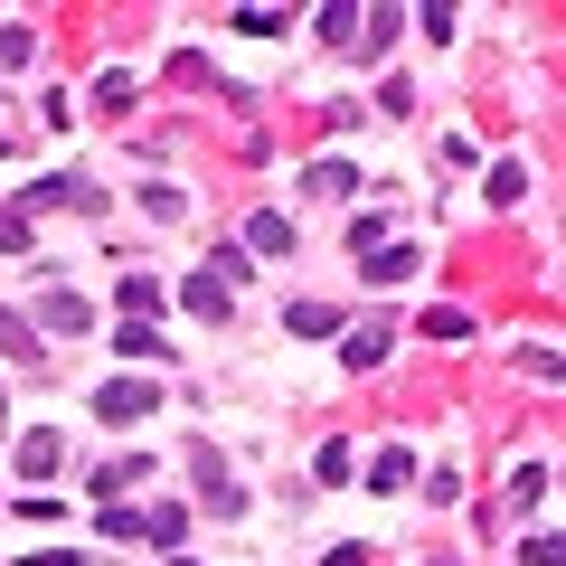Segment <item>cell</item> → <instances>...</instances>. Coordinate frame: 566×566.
Here are the masks:
<instances>
[{
	"instance_id": "cell-1",
	"label": "cell",
	"mask_w": 566,
	"mask_h": 566,
	"mask_svg": "<svg viewBox=\"0 0 566 566\" xmlns=\"http://www.w3.org/2000/svg\"><path fill=\"white\" fill-rule=\"evenodd\" d=\"M349 245H359V274H368V283H406V274L424 264V245H397V237H378V227H359Z\"/></svg>"
},
{
	"instance_id": "cell-2",
	"label": "cell",
	"mask_w": 566,
	"mask_h": 566,
	"mask_svg": "<svg viewBox=\"0 0 566 566\" xmlns=\"http://www.w3.org/2000/svg\"><path fill=\"white\" fill-rule=\"evenodd\" d=\"M151 406H161V397H151L142 378H104V387H95V416H104V424H142Z\"/></svg>"
},
{
	"instance_id": "cell-3",
	"label": "cell",
	"mask_w": 566,
	"mask_h": 566,
	"mask_svg": "<svg viewBox=\"0 0 566 566\" xmlns=\"http://www.w3.org/2000/svg\"><path fill=\"white\" fill-rule=\"evenodd\" d=\"M142 472H151V463H142V453H114V463H95V472H85V491H95V501H104V510H114V501H123V491H133V482H142Z\"/></svg>"
},
{
	"instance_id": "cell-4",
	"label": "cell",
	"mask_w": 566,
	"mask_h": 566,
	"mask_svg": "<svg viewBox=\"0 0 566 566\" xmlns=\"http://www.w3.org/2000/svg\"><path fill=\"white\" fill-rule=\"evenodd\" d=\"M245 255H293V218L283 208H255L245 218Z\"/></svg>"
},
{
	"instance_id": "cell-5",
	"label": "cell",
	"mask_w": 566,
	"mask_h": 566,
	"mask_svg": "<svg viewBox=\"0 0 566 566\" xmlns=\"http://www.w3.org/2000/svg\"><path fill=\"white\" fill-rule=\"evenodd\" d=\"M39 349H48V340L20 322V312H0V359H10V368H39Z\"/></svg>"
},
{
	"instance_id": "cell-6",
	"label": "cell",
	"mask_w": 566,
	"mask_h": 566,
	"mask_svg": "<svg viewBox=\"0 0 566 566\" xmlns=\"http://www.w3.org/2000/svg\"><path fill=\"white\" fill-rule=\"evenodd\" d=\"M387 340H397V331H387V312H378V331H349V340H340V368H378Z\"/></svg>"
},
{
	"instance_id": "cell-7",
	"label": "cell",
	"mask_w": 566,
	"mask_h": 566,
	"mask_svg": "<svg viewBox=\"0 0 566 566\" xmlns=\"http://www.w3.org/2000/svg\"><path fill=\"white\" fill-rule=\"evenodd\" d=\"M180 303L199 312V322H227V303H237V283H218V274H199V283H189V293H180Z\"/></svg>"
},
{
	"instance_id": "cell-8",
	"label": "cell",
	"mask_w": 566,
	"mask_h": 566,
	"mask_svg": "<svg viewBox=\"0 0 566 566\" xmlns=\"http://www.w3.org/2000/svg\"><path fill=\"white\" fill-rule=\"evenodd\" d=\"M283 322H293V340H340V312L331 303H293Z\"/></svg>"
},
{
	"instance_id": "cell-9",
	"label": "cell",
	"mask_w": 566,
	"mask_h": 566,
	"mask_svg": "<svg viewBox=\"0 0 566 566\" xmlns=\"http://www.w3.org/2000/svg\"><path fill=\"white\" fill-rule=\"evenodd\" d=\"M416 331H424V340H472V312L463 303H434V312H416Z\"/></svg>"
},
{
	"instance_id": "cell-10",
	"label": "cell",
	"mask_w": 566,
	"mask_h": 566,
	"mask_svg": "<svg viewBox=\"0 0 566 566\" xmlns=\"http://www.w3.org/2000/svg\"><path fill=\"white\" fill-rule=\"evenodd\" d=\"M349 189H359V170H349L340 151H331V161H312V199H349Z\"/></svg>"
},
{
	"instance_id": "cell-11",
	"label": "cell",
	"mask_w": 566,
	"mask_h": 566,
	"mask_svg": "<svg viewBox=\"0 0 566 566\" xmlns=\"http://www.w3.org/2000/svg\"><path fill=\"white\" fill-rule=\"evenodd\" d=\"M528 199V161H491V208H520Z\"/></svg>"
},
{
	"instance_id": "cell-12",
	"label": "cell",
	"mask_w": 566,
	"mask_h": 566,
	"mask_svg": "<svg viewBox=\"0 0 566 566\" xmlns=\"http://www.w3.org/2000/svg\"><path fill=\"white\" fill-rule=\"evenodd\" d=\"M312 20H322V39H331V48H349V39H359V20H368V10H349V0H331V10H312Z\"/></svg>"
},
{
	"instance_id": "cell-13",
	"label": "cell",
	"mask_w": 566,
	"mask_h": 566,
	"mask_svg": "<svg viewBox=\"0 0 566 566\" xmlns=\"http://www.w3.org/2000/svg\"><path fill=\"white\" fill-rule=\"evenodd\" d=\"M39 322H48V331H57V340H66V331H85V322H95V312H85L76 293H48V312H39Z\"/></svg>"
},
{
	"instance_id": "cell-14",
	"label": "cell",
	"mask_w": 566,
	"mask_h": 566,
	"mask_svg": "<svg viewBox=\"0 0 566 566\" xmlns=\"http://www.w3.org/2000/svg\"><path fill=\"white\" fill-rule=\"evenodd\" d=\"M312 482H322V491H340V482H359V472H349V444H322V453H312Z\"/></svg>"
},
{
	"instance_id": "cell-15",
	"label": "cell",
	"mask_w": 566,
	"mask_h": 566,
	"mask_svg": "<svg viewBox=\"0 0 566 566\" xmlns=\"http://www.w3.org/2000/svg\"><path fill=\"white\" fill-rule=\"evenodd\" d=\"M406 472H416V453H406V444H378V472H368V482H378V491H406Z\"/></svg>"
},
{
	"instance_id": "cell-16",
	"label": "cell",
	"mask_w": 566,
	"mask_h": 566,
	"mask_svg": "<svg viewBox=\"0 0 566 566\" xmlns=\"http://www.w3.org/2000/svg\"><path fill=\"white\" fill-rule=\"evenodd\" d=\"M57 453H66L57 434H20V472H57Z\"/></svg>"
},
{
	"instance_id": "cell-17",
	"label": "cell",
	"mask_w": 566,
	"mask_h": 566,
	"mask_svg": "<svg viewBox=\"0 0 566 566\" xmlns=\"http://www.w3.org/2000/svg\"><path fill=\"white\" fill-rule=\"evenodd\" d=\"M180 528H189V510H170V501H161V510H142V538H161V547H170Z\"/></svg>"
},
{
	"instance_id": "cell-18",
	"label": "cell",
	"mask_w": 566,
	"mask_h": 566,
	"mask_svg": "<svg viewBox=\"0 0 566 566\" xmlns=\"http://www.w3.org/2000/svg\"><path fill=\"white\" fill-rule=\"evenodd\" d=\"M123 312H161V283H151V274H123Z\"/></svg>"
},
{
	"instance_id": "cell-19",
	"label": "cell",
	"mask_w": 566,
	"mask_h": 566,
	"mask_svg": "<svg viewBox=\"0 0 566 566\" xmlns=\"http://www.w3.org/2000/svg\"><path fill=\"white\" fill-rule=\"evenodd\" d=\"M114 349H123V359H151L161 340H151V322H123V331H114Z\"/></svg>"
},
{
	"instance_id": "cell-20",
	"label": "cell",
	"mask_w": 566,
	"mask_h": 566,
	"mask_svg": "<svg viewBox=\"0 0 566 566\" xmlns=\"http://www.w3.org/2000/svg\"><path fill=\"white\" fill-rule=\"evenodd\" d=\"M538 491H547V463H520V472H510V501H520V510L538 501Z\"/></svg>"
},
{
	"instance_id": "cell-21",
	"label": "cell",
	"mask_w": 566,
	"mask_h": 566,
	"mask_svg": "<svg viewBox=\"0 0 566 566\" xmlns=\"http://www.w3.org/2000/svg\"><path fill=\"white\" fill-rule=\"evenodd\" d=\"M0 255H29V218L20 208H0Z\"/></svg>"
},
{
	"instance_id": "cell-22",
	"label": "cell",
	"mask_w": 566,
	"mask_h": 566,
	"mask_svg": "<svg viewBox=\"0 0 566 566\" xmlns=\"http://www.w3.org/2000/svg\"><path fill=\"white\" fill-rule=\"evenodd\" d=\"M520 566H557V538H547V528H538V538L520 547Z\"/></svg>"
},
{
	"instance_id": "cell-23",
	"label": "cell",
	"mask_w": 566,
	"mask_h": 566,
	"mask_svg": "<svg viewBox=\"0 0 566 566\" xmlns=\"http://www.w3.org/2000/svg\"><path fill=\"white\" fill-rule=\"evenodd\" d=\"M20 566H76V557H66V547H29Z\"/></svg>"
},
{
	"instance_id": "cell-24",
	"label": "cell",
	"mask_w": 566,
	"mask_h": 566,
	"mask_svg": "<svg viewBox=\"0 0 566 566\" xmlns=\"http://www.w3.org/2000/svg\"><path fill=\"white\" fill-rule=\"evenodd\" d=\"M322 566H368V547H331V557Z\"/></svg>"
},
{
	"instance_id": "cell-25",
	"label": "cell",
	"mask_w": 566,
	"mask_h": 566,
	"mask_svg": "<svg viewBox=\"0 0 566 566\" xmlns=\"http://www.w3.org/2000/svg\"><path fill=\"white\" fill-rule=\"evenodd\" d=\"M170 566H199V557H170Z\"/></svg>"
},
{
	"instance_id": "cell-26",
	"label": "cell",
	"mask_w": 566,
	"mask_h": 566,
	"mask_svg": "<svg viewBox=\"0 0 566 566\" xmlns=\"http://www.w3.org/2000/svg\"><path fill=\"white\" fill-rule=\"evenodd\" d=\"M0 416H10V397H0Z\"/></svg>"
},
{
	"instance_id": "cell-27",
	"label": "cell",
	"mask_w": 566,
	"mask_h": 566,
	"mask_svg": "<svg viewBox=\"0 0 566 566\" xmlns=\"http://www.w3.org/2000/svg\"><path fill=\"white\" fill-rule=\"evenodd\" d=\"M434 566H444V557H434Z\"/></svg>"
}]
</instances>
